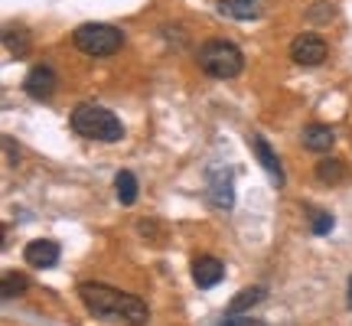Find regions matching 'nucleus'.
<instances>
[{
  "label": "nucleus",
  "instance_id": "20e7f679",
  "mask_svg": "<svg viewBox=\"0 0 352 326\" xmlns=\"http://www.w3.org/2000/svg\"><path fill=\"white\" fill-rule=\"evenodd\" d=\"M72 43H76V50H82L85 56L104 59V56H114V52L124 46V33L111 23H82L76 33H72Z\"/></svg>",
  "mask_w": 352,
  "mask_h": 326
},
{
  "label": "nucleus",
  "instance_id": "aec40b11",
  "mask_svg": "<svg viewBox=\"0 0 352 326\" xmlns=\"http://www.w3.org/2000/svg\"><path fill=\"white\" fill-rule=\"evenodd\" d=\"M336 10H333V3H314V10H310V20H333Z\"/></svg>",
  "mask_w": 352,
  "mask_h": 326
},
{
  "label": "nucleus",
  "instance_id": "1a4fd4ad",
  "mask_svg": "<svg viewBox=\"0 0 352 326\" xmlns=\"http://www.w3.org/2000/svg\"><path fill=\"white\" fill-rule=\"evenodd\" d=\"M248 147H252V153L258 157V163L267 170V176L280 186V183H284V170H280V160H277V153L271 151V144H267L261 134H252V138H248Z\"/></svg>",
  "mask_w": 352,
  "mask_h": 326
},
{
  "label": "nucleus",
  "instance_id": "412c9836",
  "mask_svg": "<svg viewBox=\"0 0 352 326\" xmlns=\"http://www.w3.org/2000/svg\"><path fill=\"white\" fill-rule=\"evenodd\" d=\"M349 307H352V277H349Z\"/></svg>",
  "mask_w": 352,
  "mask_h": 326
},
{
  "label": "nucleus",
  "instance_id": "423d86ee",
  "mask_svg": "<svg viewBox=\"0 0 352 326\" xmlns=\"http://www.w3.org/2000/svg\"><path fill=\"white\" fill-rule=\"evenodd\" d=\"M56 85H59V78H56V72H52L50 65H33V69L26 72V78H23L26 95H30V98H36V101L52 98V95H56Z\"/></svg>",
  "mask_w": 352,
  "mask_h": 326
},
{
  "label": "nucleus",
  "instance_id": "ddd939ff",
  "mask_svg": "<svg viewBox=\"0 0 352 326\" xmlns=\"http://www.w3.org/2000/svg\"><path fill=\"white\" fill-rule=\"evenodd\" d=\"M222 17H232V20H254L258 17V3L254 0H219L215 3Z\"/></svg>",
  "mask_w": 352,
  "mask_h": 326
},
{
  "label": "nucleus",
  "instance_id": "9b49d317",
  "mask_svg": "<svg viewBox=\"0 0 352 326\" xmlns=\"http://www.w3.org/2000/svg\"><path fill=\"white\" fill-rule=\"evenodd\" d=\"M300 140H303L307 151L327 153L329 147L336 144V134H333V127H327V124H307L303 127V134H300Z\"/></svg>",
  "mask_w": 352,
  "mask_h": 326
},
{
  "label": "nucleus",
  "instance_id": "a211bd4d",
  "mask_svg": "<svg viewBox=\"0 0 352 326\" xmlns=\"http://www.w3.org/2000/svg\"><path fill=\"white\" fill-rule=\"evenodd\" d=\"M219 326H267V323L252 320V316H245V314H226V320H222Z\"/></svg>",
  "mask_w": 352,
  "mask_h": 326
},
{
  "label": "nucleus",
  "instance_id": "0eeeda50",
  "mask_svg": "<svg viewBox=\"0 0 352 326\" xmlns=\"http://www.w3.org/2000/svg\"><path fill=\"white\" fill-rule=\"evenodd\" d=\"M59 241H52V239H36V241H30L23 248V258L30 268H56L59 264Z\"/></svg>",
  "mask_w": 352,
  "mask_h": 326
},
{
  "label": "nucleus",
  "instance_id": "f257e3e1",
  "mask_svg": "<svg viewBox=\"0 0 352 326\" xmlns=\"http://www.w3.org/2000/svg\"><path fill=\"white\" fill-rule=\"evenodd\" d=\"M78 301L85 303V310L98 320H108V323H124V326H147L151 320V310L147 303L134 297V294H124L118 287H108V284H98V281H85L78 284Z\"/></svg>",
  "mask_w": 352,
  "mask_h": 326
},
{
  "label": "nucleus",
  "instance_id": "9d476101",
  "mask_svg": "<svg viewBox=\"0 0 352 326\" xmlns=\"http://www.w3.org/2000/svg\"><path fill=\"white\" fill-rule=\"evenodd\" d=\"M209 202H212L215 209H232L235 206L232 173H209Z\"/></svg>",
  "mask_w": 352,
  "mask_h": 326
},
{
  "label": "nucleus",
  "instance_id": "6ab92c4d",
  "mask_svg": "<svg viewBox=\"0 0 352 326\" xmlns=\"http://www.w3.org/2000/svg\"><path fill=\"white\" fill-rule=\"evenodd\" d=\"M327 232H333V215L314 213V235H327Z\"/></svg>",
  "mask_w": 352,
  "mask_h": 326
},
{
  "label": "nucleus",
  "instance_id": "f3484780",
  "mask_svg": "<svg viewBox=\"0 0 352 326\" xmlns=\"http://www.w3.org/2000/svg\"><path fill=\"white\" fill-rule=\"evenodd\" d=\"M30 290V281H26V274H16V271H7L3 274V281H0V294L10 301V297H20V294H26Z\"/></svg>",
  "mask_w": 352,
  "mask_h": 326
},
{
  "label": "nucleus",
  "instance_id": "7ed1b4c3",
  "mask_svg": "<svg viewBox=\"0 0 352 326\" xmlns=\"http://www.w3.org/2000/svg\"><path fill=\"white\" fill-rule=\"evenodd\" d=\"M196 63L206 76L212 78H235L241 76V69H245V56L235 43H228V39H209V43H202L199 52H196Z\"/></svg>",
  "mask_w": 352,
  "mask_h": 326
},
{
  "label": "nucleus",
  "instance_id": "2eb2a0df",
  "mask_svg": "<svg viewBox=\"0 0 352 326\" xmlns=\"http://www.w3.org/2000/svg\"><path fill=\"white\" fill-rule=\"evenodd\" d=\"M261 301H264V287H245L228 301V314H245V310H252L254 303Z\"/></svg>",
  "mask_w": 352,
  "mask_h": 326
},
{
  "label": "nucleus",
  "instance_id": "6e6552de",
  "mask_svg": "<svg viewBox=\"0 0 352 326\" xmlns=\"http://www.w3.org/2000/svg\"><path fill=\"white\" fill-rule=\"evenodd\" d=\"M222 277H226V264L219 261V258H212V254H202V258L192 261V281H196V287L209 290V287H215Z\"/></svg>",
  "mask_w": 352,
  "mask_h": 326
},
{
  "label": "nucleus",
  "instance_id": "4468645a",
  "mask_svg": "<svg viewBox=\"0 0 352 326\" xmlns=\"http://www.w3.org/2000/svg\"><path fill=\"white\" fill-rule=\"evenodd\" d=\"M114 193H118V202L121 206H134L138 202V176L131 170H121L114 176Z\"/></svg>",
  "mask_w": 352,
  "mask_h": 326
},
{
  "label": "nucleus",
  "instance_id": "39448f33",
  "mask_svg": "<svg viewBox=\"0 0 352 326\" xmlns=\"http://www.w3.org/2000/svg\"><path fill=\"white\" fill-rule=\"evenodd\" d=\"M327 39L316 36V33H300V36L290 43V59L303 69H314V65L327 63Z\"/></svg>",
  "mask_w": 352,
  "mask_h": 326
},
{
  "label": "nucleus",
  "instance_id": "dca6fc26",
  "mask_svg": "<svg viewBox=\"0 0 352 326\" xmlns=\"http://www.w3.org/2000/svg\"><path fill=\"white\" fill-rule=\"evenodd\" d=\"M342 176H346V166H342L340 157H323L316 163V180L320 183H342Z\"/></svg>",
  "mask_w": 352,
  "mask_h": 326
},
{
  "label": "nucleus",
  "instance_id": "f03ea898",
  "mask_svg": "<svg viewBox=\"0 0 352 326\" xmlns=\"http://www.w3.org/2000/svg\"><path fill=\"white\" fill-rule=\"evenodd\" d=\"M69 124H72V131H76L78 138H88V140L118 144V140L124 138V124L108 108H101V105H76Z\"/></svg>",
  "mask_w": 352,
  "mask_h": 326
},
{
  "label": "nucleus",
  "instance_id": "f8f14e48",
  "mask_svg": "<svg viewBox=\"0 0 352 326\" xmlns=\"http://www.w3.org/2000/svg\"><path fill=\"white\" fill-rule=\"evenodd\" d=\"M3 46H7V52H10L13 59H26L30 50H33L30 33H26V30H16V26H7V30H3Z\"/></svg>",
  "mask_w": 352,
  "mask_h": 326
}]
</instances>
